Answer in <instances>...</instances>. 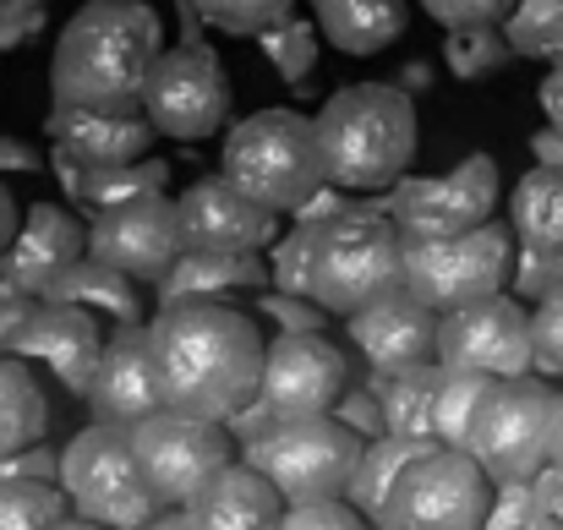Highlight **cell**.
Instances as JSON below:
<instances>
[{
    "label": "cell",
    "mask_w": 563,
    "mask_h": 530,
    "mask_svg": "<svg viewBox=\"0 0 563 530\" xmlns=\"http://www.w3.org/2000/svg\"><path fill=\"white\" fill-rule=\"evenodd\" d=\"M509 60H520V49L509 44L504 27H460V33L443 38V66L460 82H482V77L504 71Z\"/></svg>",
    "instance_id": "e575fe53"
},
{
    "label": "cell",
    "mask_w": 563,
    "mask_h": 530,
    "mask_svg": "<svg viewBox=\"0 0 563 530\" xmlns=\"http://www.w3.org/2000/svg\"><path fill=\"white\" fill-rule=\"evenodd\" d=\"M520 268V235L515 224H476L465 235H438V241H405V285L432 301L438 312L504 296Z\"/></svg>",
    "instance_id": "9c48e42d"
},
{
    "label": "cell",
    "mask_w": 563,
    "mask_h": 530,
    "mask_svg": "<svg viewBox=\"0 0 563 530\" xmlns=\"http://www.w3.org/2000/svg\"><path fill=\"white\" fill-rule=\"evenodd\" d=\"M49 530H110V526H99V520H88V515H66L60 526H49Z\"/></svg>",
    "instance_id": "816d5d0a"
},
{
    "label": "cell",
    "mask_w": 563,
    "mask_h": 530,
    "mask_svg": "<svg viewBox=\"0 0 563 530\" xmlns=\"http://www.w3.org/2000/svg\"><path fill=\"white\" fill-rule=\"evenodd\" d=\"M257 312H268V318L279 323V334L323 329V307H318L312 296H263V307H257Z\"/></svg>",
    "instance_id": "b9f144b4"
},
{
    "label": "cell",
    "mask_w": 563,
    "mask_h": 530,
    "mask_svg": "<svg viewBox=\"0 0 563 530\" xmlns=\"http://www.w3.org/2000/svg\"><path fill=\"white\" fill-rule=\"evenodd\" d=\"M44 132L55 137V154H66L82 170L137 165V159H148V148L159 137L148 110H77V104H49Z\"/></svg>",
    "instance_id": "44dd1931"
},
{
    "label": "cell",
    "mask_w": 563,
    "mask_h": 530,
    "mask_svg": "<svg viewBox=\"0 0 563 530\" xmlns=\"http://www.w3.org/2000/svg\"><path fill=\"white\" fill-rule=\"evenodd\" d=\"M285 498L279 487L252 471L246 460H235L230 471H219L197 498L187 504V520L191 530H279L285 526Z\"/></svg>",
    "instance_id": "603a6c76"
},
{
    "label": "cell",
    "mask_w": 563,
    "mask_h": 530,
    "mask_svg": "<svg viewBox=\"0 0 563 530\" xmlns=\"http://www.w3.org/2000/svg\"><path fill=\"white\" fill-rule=\"evenodd\" d=\"M498 159L471 154L449 176H405L388 197V213L399 219L405 241H438V235H465L498 213Z\"/></svg>",
    "instance_id": "4fadbf2b"
},
{
    "label": "cell",
    "mask_w": 563,
    "mask_h": 530,
    "mask_svg": "<svg viewBox=\"0 0 563 530\" xmlns=\"http://www.w3.org/2000/svg\"><path fill=\"white\" fill-rule=\"evenodd\" d=\"M520 530H563V520H559V515H537L531 526H520Z\"/></svg>",
    "instance_id": "f5cc1de1"
},
{
    "label": "cell",
    "mask_w": 563,
    "mask_h": 530,
    "mask_svg": "<svg viewBox=\"0 0 563 530\" xmlns=\"http://www.w3.org/2000/svg\"><path fill=\"white\" fill-rule=\"evenodd\" d=\"M44 438H49V394L38 366L0 351V460L38 449Z\"/></svg>",
    "instance_id": "484cf974"
},
{
    "label": "cell",
    "mask_w": 563,
    "mask_h": 530,
    "mask_svg": "<svg viewBox=\"0 0 563 530\" xmlns=\"http://www.w3.org/2000/svg\"><path fill=\"white\" fill-rule=\"evenodd\" d=\"M82 257H88V224L71 208L33 202L27 219H22L16 246L0 257V279L27 290V296H49Z\"/></svg>",
    "instance_id": "7402d4cb"
},
{
    "label": "cell",
    "mask_w": 563,
    "mask_h": 530,
    "mask_svg": "<svg viewBox=\"0 0 563 530\" xmlns=\"http://www.w3.org/2000/svg\"><path fill=\"white\" fill-rule=\"evenodd\" d=\"M132 454L143 465V482L154 487V498L165 509H187L219 471H230L241 460L235 432L224 421L187 416V410H170V405L132 427Z\"/></svg>",
    "instance_id": "8fae6325"
},
{
    "label": "cell",
    "mask_w": 563,
    "mask_h": 530,
    "mask_svg": "<svg viewBox=\"0 0 563 530\" xmlns=\"http://www.w3.org/2000/svg\"><path fill=\"white\" fill-rule=\"evenodd\" d=\"M553 471H559V465H553ZM548 515H559L563 520V471H559V482H553V509H548Z\"/></svg>",
    "instance_id": "db71d44e"
},
{
    "label": "cell",
    "mask_w": 563,
    "mask_h": 530,
    "mask_svg": "<svg viewBox=\"0 0 563 530\" xmlns=\"http://www.w3.org/2000/svg\"><path fill=\"white\" fill-rule=\"evenodd\" d=\"M493 383H498V377H487V372H460V366H443V383H438V410H432V432H438V443L465 449L471 421H476L482 399L493 394Z\"/></svg>",
    "instance_id": "d6a6232c"
},
{
    "label": "cell",
    "mask_w": 563,
    "mask_h": 530,
    "mask_svg": "<svg viewBox=\"0 0 563 530\" xmlns=\"http://www.w3.org/2000/svg\"><path fill=\"white\" fill-rule=\"evenodd\" d=\"M33 307H38V296H27V290H16V285L0 279V351H11V340H16V329L27 323Z\"/></svg>",
    "instance_id": "ee69618b"
},
{
    "label": "cell",
    "mask_w": 563,
    "mask_h": 530,
    "mask_svg": "<svg viewBox=\"0 0 563 530\" xmlns=\"http://www.w3.org/2000/svg\"><path fill=\"white\" fill-rule=\"evenodd\" d=\"M159 55L165 22L148 0H82L55 38L49 93L77 110H143Z\"/></svg>",
    "instance_id": "7a4b0ae2"
},
{
    "label": "cell",
    "mask_w": 563,
    "mask_h": 530,
    "mask_svg": "<svg viewBox=\"0 0 563 530\" xmlns=\"http://www.w3.org/2000/svg\"><path fill=\"white\" fill-rule=\"evenodd\" d=\"M257 44H263V60L274 66V77H279L285 88H301V82L318 71V60H323V44H329V38H323V27H318L312 16H301V11H296V16H285L279 27H268Z\"/></svg>",
    "instance_id": "1f68e13d"
},
{
    "label": "cell",
    "mask_w": 563,
    "mask_h": 530,
    "mask_svg": "<svg viewBox=\"0 0 563 530\" xmlns=\"http://www.w3.org/2000/svg\"><path fill=\"white\" fill-rule=\"evenodd\" d=\"M66 515H71V498L60 482H33V476L0 482V530H49Z\"/></svg>",
    "instance_id": "836d02e7"
},
{
    "label": "cell",
    "mask_w": 563,
    "mask_h": 530,
    "mask_svg": "<svg viewBox=\"0 0 563 530\" xmlns=\"http://www.w3.org/2000/svg\"><path fill=\"white\" fill-rule=\"evenodd\" d=\"M542 115H548L553 132H563V60L548 71V82H542Z\"/></svg>",
    "instance_id": "7dc6e473"
},
{
    "label": "cell",
    "mask_w": 563,
    "mask_h": 530,
    "mask_svg": "<svg viewBox=\"0 0 563 530\" xmlns=\"http://www.w3.org/2000/svg\"><path fill=\"white\" fill-rule=\"evenodd\" d=\"M88 410H93V421H110V427H137L154 410H165L148 323H115L104 361L93 372V388H88Z\"/></svg>",
    "instance_id": "ffe728a7"
},
{
    "label": "cell",
    "mask_w": 563,
    "mask_h": 530,
    "mask_svg": "<svg viewBox=\"0 0 563 530\" xmlns=\"http://www.w3.org/2000/svg\"><path fill=\"white\" fill-rule=\"evenodd\" d=\"M176 202H181V224H187V252H274L285 235V224H279L285 213L246 197L230 176L191 180Z\"/></svg>",
    "instance_id": "ac0fdd59"
},
{
    "label": "cell",
    "mask_w": 563,
    "mask_h": 530,
    "mask_svg": "<svg viewBox=\"0 0 563 530\" xmlns=\"http://www.w3.org/2000/svg\"><path fill=\"white\" fill-rule=\"evenodd\" d=\"M88 252L121 274H132L137 285H165L176 274V263L187 257V224H181V202L176 197H137L121 208H104L88 219Z\"/></svg>",
    "instance_id": "9a60e30c"
},
{
    "label": "cell",
    "mask_w": 563,
    "mask_h": 530,
    "mask_svg": "<svg viewBox=\"0 0 563 530\" xmlns=\"http://www.w3.org/2000/svg\"><path fill=\"white\" fill-rule=\"evenodd\" d=\"M55 170H60V186L66 197H77L88 213H104V208H121V202H137V197H159L170 186V165L165 159H137V165H110V170H82L71 165L66 154H55Z\"/></svg>",
    "instance_id": "4316f807"
},
{
    "label": "cell",
    "mask_w": 563,
    "mask_h": 530,
    "mask_svg": "<svg viewBox=\"0 0 563 530\" xmlns=\"http://www.w3.org/2000/svg\"><path fill=\"white\" fill-rule=\"evenodd\" d=\"M438 383H443V361H427V366H410V372H394V377L373 372L367 388H377V399H383V427H388L394 438H427V443H438V432H432Z\"/></svg>",
    "instance_id": "83f0119b"
},
{
    "label": "cell",
    "mask_w": 563,
    "mask_h": 530,
    "mask_svg": "<svg viewBox=\"0 0 563 530\" xmlns=\"http://www.w3.org/2000/svg\"><path fill=\"white\" fill-rule=\"evenodd\" d=\"M104 318L77 307V301H55V296H38V307L27 312V323L16 329L11 355H22L27 366H38L44 377H55L66 394L88 399L93 388V372L104 361Z\"/></svg>",
    "instance_id": "e0dca14e"
},
{
    "label": "cell",
    "mask_w": 563,
    "mask_h": 530,
    "mask_svg": "<svg viewBox=\"0 0 563 530\" xmlns=\"http://www.w3.org/2000/svg\"><path fill=\"white\" fill-rule=\"evenodd\" d=\"M290 241L301 246L307 296L334 318H356L405 285V230L377 202H351L318 224H296Z\"/></svg>",
    "instance_id": "3957f363"
},
{
    "label": "cell",
    "mask_w": 563,
    "mask_h": 530,
    "mask_svg": "<svg viewBox=\"0 0 563 530\" xmlns=\"http://www.w3.org/2000/svg\"><path fill=\"white\" fill-rule=\"evenodd\" d=\"M334 416H340V421H351L367 443L388 432V427H383V399H377V388H351V394L340 399V410H334Z\"/></svg>",
    "instance_id": "7bdbcfd3"
},
{
    "label": "cell",
    "mask_w": 563,
    "mask_h": 530,
    "mask_svg": "<svg viewBox=\"0 0 563 530\" xmlns=\"http://www.w3.org/2000/svg\"><path fill=\"white\" fill-rule=\"evenodd\" d=\"M148 345H154V372L159 394L170 410L230 421L241 416L268 366V334L257 329L252 312L230 301H170L148 318Z\"/></svg>",
    "instance_id": "6da1fadb"
},
{
    "label": "cell",
    "mask_w": 563,
    "mask_h": 530,
    "mask_svg": "<svg viewBox=\"0 0 563 530\" xmlns=\"http://www.w3.org/2000/svg\"><path fill=\"white\" fill-rule=\"evenodd\" d=\"M143 530H191V520H187V509H159Z\"/></svg>",
    "instance_id": "681fc988"
},
{
    "label": "cell",
    "mask_w": 563,
    "mask_h": 530,
    "mask_svg": "<svg viewBox=\"0 0 563 530\" xmlns=\"http://www.w3.org/2000/svg\"><path fill=\"white\" fill-rule=\"evenodd\" d=\"M22 219H27V208L16 202V191L0 180V257L16 246V235H22Z\"/></svg>",
    "instance_id": "bcb514c9"
},
{
    "label": "cell",
    "mask_w": 563,
    "mask_h": 530,
    "mask_svg": "<svg viewBox=\"0 0 563 530\" xmlns=\"http://www.w3.org/2000/svg\"><path fill=\"white\" fill-rule=\"evenodd\" d=\"M553 465L563 471V388H559V416H553Z\"/></svg>",
    "instance_id": "f907efd6"
},
{
    "label": "cell",
    "mask_w": 563,
    "mask_h": 530,
    "mask_svg": "<svg viewBox=\"0 0 563 530\" xmlns=\"http://www.w3.org/2000/svg\"><path fill=\"white\" fill-rule=\"evenodd\" d=\"M531 154H537V165H563V132L542 126V132L531 137Z\"/></svg>",
    "instance_id": "c3c4849f"
},
{
    "label": "cell",
    "mask_w": 563,
    "mask_h": 530,
    "mask_svg": "<svg viewBox=\"0 0 563 530\" xmlns=\"http://www.w3.org/2000/svg\"><path fill=\"white\" fill-rule=\"evenodd\" d=\"M329 180L345 191H394L421 148L416 99L399 82H351L318 110Z\"/></svg>",
    "instance_id": "277c9868"
},
{
    "label": "cell",
    "mask_w": 563,
    "mask_h": 530,
    "mask_svg": "<svg viewBox=\"0 0 563 530\" xmlns=\"http://www.w3.org/2000/svg\"><path fill=\"white\" fill-rule=\"evenodd\" d=\"M44 170V154L16 143V137H0V176H38Z\"/></svg>",
    "instance_id": "f6af8a7d"
},
{
    "label": "cell",
    "mask_w": 563,
    "mask_h": 530,
    "mask_svg": "<svg viewBox=\"0 0 563 530\" xmlns=\"http://www.w3.org/2000/svg\"><path fill=\"white\" fill-rule=\"evenodd\" d=\"M187 5L208 27H219V33H230V38H263V33L279 27L285 16H296L301 0H187Z\"/></svg>",
    "instance_id": "d590c367"
},
{
    "label": "cell",
    "mask_w": 563,
    "mask_h": 530,
    "mask_svg": "<svg viewBox=\"0 0 563 530\" xmlns=\"http://www.w3.org/2000/svg\"><path fill=\"white\" fill-rule=\"evenodd\" d=\"M351 355L345 345H334L323 329L307 334H274L268 340V366H263V388L257 405L274 421L290 416H329L340 410V399L351 394Z\"/></svg>",
    "instance_id": "2e32d148"
},
{
    "label": "cell",
    "mask_w": 563,
    "mask_h": 530,
    "mask_svg": "<svg viewBox=\"0 0 563 530\" xmlns=\"http://www.w3.org/2000/svg\"><path fill=\"white\" fill-rule=\"evenodd\" d=\"M509 224L526 252H563V165H531L509 197Z\"/></svg>",
    "instance_id": "f1b7e54d"
},
{
    "label": "cell",
    "mask_w": 563,
    "mask_h": 530,
    "mask_svg": "<svg viewBox=\"0 0 563 530\" xmlns=\"http://www.w3.org/2000/svg\"><path fill=\"white\" fill-rule=\"evenodd\" d=\"M230 77L219 66V55L208 44H176L159 55L154 77H148V93H143V110L148 121L159 126V137H176V143H208L224 132L230 121Z\"/></svg>",
    "instance_id": "7c38bea8"
},
{
    "label": "cell",
    "mask_w": 563,
    "mask_h": 530,
    "mask_svg": "<svg viewBox=\"0 0 563 530\" xmlns=\"http://www.w3.org/2000/svg\"><path fill=\"white\" fill-rule=\"evenodd\" d=\"M323 38L340 55H383L405 38L410 5L405 0H312Z\"/></svg>",
    "instance_id": "d4e9b609"
},
{
    "label": "cell",
    "mask_w": 563,
    "mask_h": 530,
    "mask_svg": "<svg viewBox=\"0 0 563 530\" xmlns=\"http://www.w3.org/2000/svg\"><path fill=\"white\" fill-rule=\"evenodd\" d=\"M345 329H351V345L362 351V361L383 377H394V372L438 361L443 312L432 301H421L410 285H399V290L377 296L373 307H362L356 318H345Z\"/></svg>",
    "instance_id": "d6986e66"
},
{
    "label": "cell",
    "mask_w": 563,
    "mask_h": 530,
    "mask_svg": "<svg viewBox=\"0 0 563 530\" xmlns=\"http://www.w3.org/2000/svg\"><path fill=\"white\" fill-rule=\"evenodd\" d=\"M553 416H559V388L542 372L498 377L471 421L465 449L482 460L493 482H537L553 465Z\"/></svg>",
    "instance_id": "52a82bcc"
},
{
    "label": "cell",
    "mask_w": 563,
    "mask_h": 530,
    "mask_svg": "<svg viewBox=\"0 0 563 530\" xmlns=\"http://www.w3.org/2000/svg\"><path fill=\"white\" fill-rule=\"evenodd\" d=\"M367 454V438L329 416H290L274 421L268 432H257L252 443H241V460L252 471H263L285 504H323V498H345L351 476Z\"/></svg>",
    "instance_id": "8992f818"
},
{
    "label": "cell",
    "mask_w": 563,
    "mask_h": 530,
    "mask_svg": "<svg viewBox=\"0 0 563 530\" xmlns=\"http://www.w3.org/2000/svg\"><path fill=\"white\" fill-rule=\"evenodd\" d=\"M279 530H377L351 498H323V504H290Z\"/></svg>",
    "instance_id": "f35d334b"
},
{
    "label": "cell",
    "mask_w": 563,
    "mask_h": 530,
    "mask_svg": "<svg viewBox=\"0 0 563 530\" xmlns=\"http://www.w3.org/2000/svg\"><path fill=\"white\" fill-rule=\"evenodd\" d=\"M49 27V0H0V55L27 49Z\"/></svg>",
    "instance_id": "ab89813d"
},
{
    "label": "cell",
    "mask_w": 563,
    "mask_h": 530,
    "mask_svg": "<svg viewBox=\"0 0 563 530\" xmlns=\"http://www.w3.org/2000/svg\"><path fill=\"white\" fill-rule=\"evenodd\" d=\"M224 176L274 213H301L329 186L318 121L296 110H257L235 121L224 137Z\"/></svg>",
    "instance_id": "5b68a950"
},
{
    "label": "cell",
    "mask_w": 563,
    "mask_h": 530,
    "mask_svg": "<svg viewBox=\"0 0 563 530\" xmlns=\"http://www.w3.org/2000/svg\"><path fill=\"white\" fill-rule=\"evenodd\" d=\"M274 285V257L268 252H187L176 274L159 285V307L170 301H224L241 290H268Z\"/></svg>",
    "instance_id": "cb8c5ba5"
},
{
    "label": "cell",
    "mask_w": 563,
    "mask_h": 530,
    "mask_svg": "<svg viewBox=\"0 0 563 530\" xmlns=\"http://www.w3.org/2000/svg\"><path fill=\"white\" fill-rule=\"evenodd\" d=\"M498 482L471 449L432 443L394 487L377 530H487Z\"/></svg>",
    "instance_id": "30bf717a"
},
{
    "label": "cell",
    "mask_w": 563,
    "mask_h": 530,
    "mask_svg": "<svg viewBox=\"0 0 563 530\" xmlns=\"http://www.w3.org/2000/svg\"><path fill=\"white\" fill-rule=\"evenodd\" d=\"M60 487L71 498V515H88L110 530H143L165 504L143 482V465L132 454V427L93 421L60 449Z\"/></svg>",
    "instance_id": "ba28073f"
},
{
    "label": "cell",
    "mask_w": 563,
    "mask_h": 530,
    "mask_svg": "<svg viewBox=\"0 0 563 530\" xmlns=\"http://www.w3.org/2000/svg\"><path fill=\"white\" fill-rule=\"evenodd\" d=\"M438 361L460 372H487V377H526L537 372V312H526V301L509 290L454 307L443 312Z\"/></svg>",
    "instance_id": "5bb4252c"
},
{
    "label": "cell",
    "mask_w": 563,
    "mask_h": 530,
    "mask_svg": "<svg viewBox=\"0 0 563 530\" xmlns=\"http://www.w3.org/2000/svg\"><path fill=\"white\" fill-rule=\"evenodd\" d=\"M432 443L427 438H394V432H383L367 443V454H362V465H356V476H351V504L367 515V520H383V509H388V498H394V487H399V476L427 454Z\"/></svg>",
    "instance_id": "4dcf8cb0"
},
{
    "label": "cell",
    "mask_w": 563,
    "mask_h": 530,
    "mask_svg": "<svg viewBox=\"0 0 563 530\" xmlns=\"http://www.w3.org/2000/svg\"><path fill=\"white\" fill-rule=\"evenodd\" d=\"M509 44L537 60H563V0H520L504 22Z\"/></svg>",
    "instance_id": "8d00e7d4"
},
{
    "label": "cell",
    "mask_w": 563,
    "mask_h": 530,
    "mask_svg": "<svg viewBox=\"0 0 563 530\" xmlns=\"http://www.w3.org/2000/svg\"><path fill=\"white\" fill-rule=\"evenodd\" d=\"M537 366L563 377V285L537 301Z\"/></svg>",
    "instance_id": "60d3db41"
},
{
    "label": "cell",
    "mask_w": 563,
    "mask_h": 530,
    "mask_svg": "<svg viewBox=\"0 0 563 530\" xmlns=\"http://www.w3.org/2000/svg\"><path fill=\"white\" fill-rule=\"evenodd\" d=\"M443 33H460V27H504L515 16L520 0H416Z\"/></svg>",
    "instance_id": "74e56055"
},
{
    "label": "cell",
    "mask_w": 563,
    "mask_h": 530,
    "mask_svg": "<svg viewBox=\"0 0 563 530\" xmlns=\"http://www.w3.org/2000/svg\"><path fill=\"white\" fill-rule=\"evenodd\" d=\"M49 296H55V301H77V307L99 312L104 323H143V285H137L132 274L99 263L93 252H88Z\"/></svg>",
    "instance_id": "f546056e"
}]
</instances>
